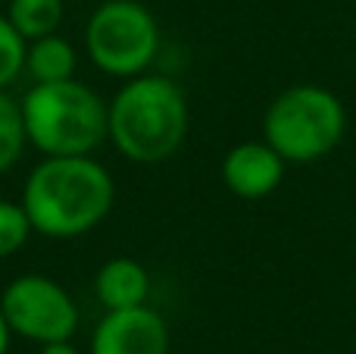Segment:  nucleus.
<instances>
[{
  "instance_id": "0eeeda50",
  "label": "nucleus",
  "mask_w": 356,
  "mask_h": 354,
  "mask_svg": "<svg viewBox=\"0 0 356 354\" xmlns=\"http://www.w3.org/2000/svg\"><path fill=\"white\" fill-rule=\"evenodd\" d=\"M172 336L160 311L141 305L106 311L91 336V354H169Z\"/></svg>"
},
{
  "instance_id": "7ed1b4c3",
  "label": "nucleus",
  "mask_w": 356,
  "mask_h": 354,
  "mask_svg": "<svg viewBox=\"0 0 356 354\" xmlns=\"http://www.w3.org/2000/svg\"><path fill=\"white\" fill-rule=\"evenodd\" d=\"M19 104L29 144H35L44 157L94 154L110 138L106 100L79 79L35 82Z\"/></svg>"
},
{
  "instance_id": "2eb2a0df",
  "label": "nucleus",
  "mask_w": 356,
  "mask_h": 354,
  "mask_svg": "<svg viewBox=\"0 0 356 354\" xmlns=\"http://www.w3.org/2000/svg\"><path fill=\"white\" fill-rule=\"evenodd\" d=\"M38 354H79V348H75L72 342H47V345H41V351Z\"/></svg>"
},
{
  "instance_id": "f257e3e1",
  "label": "nucleus",
  "mask_w": 356,
  "mask_h": 354,
  "mask_svg": "<svg viewBox=\"0 0 356 354\" xmlns=\"http://www.w3.org/2000/svg\"><path fill=\"white\" fill-rule=\"evenodd\" d=\"M116 182L91 154L44 157L29 173L22 207L31 229L44 238H79L97 229L113 210Z\"/></svg>"
},
{
  "instance_id": "f03ea898",
  "label": "nucleus",
  "mask_w": 356,
  "mask_h": 354,
  "mask_svg": "<svg viewBox=\"0 0 356 354\" xmlns=\"http://www.w3.org/2000/svg\"><path fill=\"white\" fill-rule=\"evenodd\" d=\"M191 110L184 91L166 75L141 72L106 104V135L131 163L154 167L178 154L188 138Z\"/></svg>"
},
{
  "instance_id": "20e7f679",
  "label": "nucleus",
  "mask_w": 356,
  "mask_h": 354,
  "mask_svg": "<svg viewBox=\"0 0 356 354\" xmlns=\"http://www.w3.org/2000/svg\"><path fill=\"white\" fill-rule=\"evenodd\" d=\"M347 135L344 100L325 85H291L269 100L263 113V138L284 163H319L341 148Z\"/></svg>"
},
{
  "instance_id": "423d86ee",
  "label": "nucleus",
  "mask_w": 356,
  "mask_h": 354,
  "mask_svg": "<svg viewBox=\"0 0 356 354\" xmlns=\"http://www.w3.org/2000/svg\"><path fill=\"white\" fill-rule=\"evenodd\" d=\"M0 311L13 336L29 342H66L79 330V307L72 295L44 273H25L13 279L0 295Z\"/></svg>"
},
{
  "instance_id": "1a4fd4ad",
  "label": "nucleus",
  "mask_w": 356,
  "mask_h": 354,
  "mask_svg": "<svg viewBox=\"0 0 356 354\" xmlns=\"http://www.w3.org/2000/svg\"><path fill=\"white\" fill-rule=\"evenodd\" d=\"M94 292L106 311H125V307L147 305L150 273L144 263L131 257H113L94 276Z\"/></svg>"
},
{
  "instance_id": "f8f14e48",
  "label": "nucleus",
  "mask_w": 356,
  "mask_h": 354,
  "mask_svg": "<svg viewBox=\"0 0 356 354\" xmlns=\"http://www.w3.org/2000/svg\"><path fill=\"white\" fill-rule=\"evenodd\" d=\"M29 135H25V119H22V104L0 88V173H10L19 163Z\"/></svg>"
},
{
  "instance_id": "9b49d317",
  "label": "nucleus",
  "mask_w": 356,
  "mask_h": 354,
  "mask_svg": "<svg viewBox=\"0 0 356 354\" xmlns=\"http://www.w3.org/2000/svg\"><path fill=\"white\" fill-rule=\"evenodd\" d=\"M6 19L25 41H38L63 25V0H10Z\"/></svg>"
},
{
  "instance_id": "9d476101",
  "label": "nucleus",
  "mask_w": 356,
  "mask_h": 354,
  "mask_svg": "<svg viewBox=\"0 0 356 354\" xmlns=\"http://www.w3.org/2000/svg\"><path fill=\"white\" fill-rule=\"evenodd\" d=\"M79 69V54L63 35H44L38 41H29L25 50V72L31 82H66L75 79Z\"/></svg>"
},
{
  "instance_id": "39448f33",
  "label": "nucleus",
  "mask_w": 356,
  "mask_h": 354,
  "mask_svg": "<svg viewBox=\"0 0 356 354\" xmlns=\"http://www.w3.org/2000/svg\"><path fill=\"white\" fill-rule=\"evenodd\" d=\"M85 54L113 79L147 72L160 54V25L141 0H104L85 25Z\"/></svg>"
},
{
  "instance_id": "dca6fc26",
  "label": "nucleus",
  "mask_w": 356,
  "mask_h": 354,
  "mask_svg": "<svg viewBox=\"0 0 356 354\" xmlns=\"http://www.w3.org/2000/svg\"><path fill=\"white\" fill-rule=\"evenodd\" d=\"M10 336H13V330H10V323H6L3 311H0V354H6V348H10Z\"/></svg>"
},
{
  "instance_id": "ddd939ff",
  "label": "nucleus",
  "mask_w": 356,
  "mask_h": 354,
  "mask_svg": "<svg viewBox=\"0 0 356 354\" xmlns=\"http://www.w3.org/2000/svg\"><path fill=\"white\" fill-rule=\"evenodd\" d=\"M31 236H35V229H31V220L25 213L22 201L0 198V261L16 254Z\"/></svg>"
},
{
  "instance_id": "6e6552de",
  "label": "nucleus",
  "mask_w": 356,
  "mask_h": 354,
  "mask_svg": "<svg viewBox=\"0 0 356 354\" xmlns=\"http://www.w3.org/2000/svg\"><path fill=\"white\" fill-rule=\"evenodd\" d=\"M284 157L269 141H241L222 157V182L234 198L263 201L284 182Z\"/></svg>"
},
{
  "instance_id": "4468645a",
  "label": "nucleus",
  "mask_w": 356,
  "mask_h": 354,
  "mask_svg": "<svg viewBox=\"0 0 356 354\" xmlns=\"http://www.w3.org/2000/svg\"><path fill=\"white\" fill-rule=\"evenodd\" d=\"M25 50H29V41L13 29V22L3 13V16H0V88H10L13 82L22 75Z\"/></svg>"
}]
</instances>
